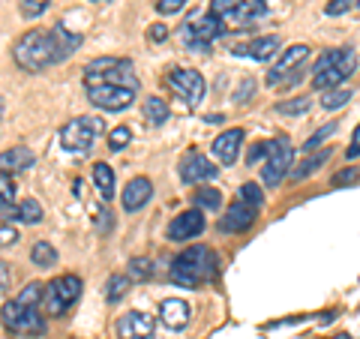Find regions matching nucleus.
<instances>
[{
  "label": "nucleus",
  "mask_w": 360,
  "mask_h": 339,
  "mask_svg": "<svg viewBox=\"0 0 360 339\" xmlns=\"http://www.w3.org/2000/svg\"><path fill=\"white\" fill-rule=\"evenodd\" d=\"M153 198V184L148 177H132L127 189H123V210L127 213H135V210H141L148 201Z\"/></svg>",
  "instance_id": "20"
},
{
  "label": "nucleus",
  "mask_w": 360,
  "mask_h": 339,
  "mask_svg": "<svg viewBox=\"0 0 360 339\" xmlns=\"http://www.w3.org/2000/svg\"><path fill=\"white\" fill-rule=\"evenodd\" d=\"M99 84H117V87L139 90V75L132 70V60H127V58L90 60L84 70V87H99Z\"/></svg>",
  "instance_id": "5"
},
{
  "label": "nucleus",
  "mask_w": 360,
  "mask_h": 339,
  "mask_svg": "<svg viewBox=\"0 0 360 339\" xmlns=\"http://www.w3.org/2000/svg\"><path fill=\"white\" fill-rule=\"evenodd\" d=\"M129 286H132V279L123 276V274L108 276V282H105V300H108V303L123 300V298H127V291H129Z\"/></svg>",
  "instance_id": "28"
},
{
  "label": "nucleus",
  "mask_w": 360,
  "mask_h": 339,
  "mask_svg": "<svg viewBox=\"0 0 360 339\" xmlns=\"http://www.w3.org/2000/svg\"><path fill=\"white\" fill-rule=\"evenodd\" d=\"M148 39H153V42L168 39V27H165V25H153V27L148 30Z\"/></svg>",
  "instance_id": "45"
},
{
  "label": "nucleus",
  "mask_w": 360,
  "mask_h": 339,
  "mask_svg": "<svg viewBox=\"0 0 360 339\" xmlns=\"http://www.w3.org/2000/svg\"><path fill=\"white\" fill-rule=\"evenodd\" d=\"M276 49H279L276 37H258V39L246 42V45H238L234 54H238V58H252V60H270L276 54Z\"/></svg>",
  "instance_id": "22"
},
{
  "label": "nucleus",
  "mask_w": 360,
  "mask_h": 339,
  "mask_svg": "<svg viewBox=\"0 0 360 339\" xmlns=\"http://www.w3.org/2000/svg\"><path fill=\"white\" fill-rule=\"evenodd\" d=\"M99 132H103V123L96 117H75L60 129V148L70 153H87Z\"/></svg>",
  "instance_id": "10"
},
{
  "label": "nucleus",
  "mask_w": 360,
  "mask_h": 339,
  "mask_svg": "<svg viewBox=\"0 0 360 339\" xmlns=\"http://www.w3.org/2000/svg\"><path fill=\"white\" fill-rule=\"evenodd\" d=\"M30 262L37 267H42V270H49V267L58 264V250H54L49 241H37L33 250H30Z\"/></svg>",
  "instance_id": "26"
},
{
  "label": "nucleus",
  "mask_w": 360,
  "mask_h": 339,
  "mask_svg": "<svg viewBox=\"0 0 360 339\" xmlns=\"http://www.w3.org/2000/svg\"><path fill=\"white\" fill-rule=\"evenodd\" d=\"M78 298H82V279L75 274H66V276L51 279L49 286L42 288V309H45V315L58 319V315L70 312L75 307Z\"/></svg>",
  "instance_id": "7"
},
{
  "label": "nucleus",
  "mask_w": 360,
  "mask_h": 339,
  "mask_svg": "<svg viewBox=\"0 0 360 339\" xmlns=\"http://www.w3.org/2000/svg\"><path fill=\"white\" fill-rule=\"evenodd\" d=\"M94 4H105V0H94Z\"/></svg>",
  "instance_id": "48"
},
{
  "label": "nucleus",
  "mask_w": 360,
  "mask_h": 339,
  "mask_svg": "<svg viewBox=\"0 0 360 339\" xmlns=\"http://www.w3.org/2000/svg\"><path fill=\"white\" fill-rule=\"evenodd\" d=\"M4 108H6V103H4V99H0V115H4Z\"/></svg>",
  "instance_id": "47"
},
{
  "label": "nucleus",
  "mask_w": 360,
  "mask_h": 339,
  "mask_svg": "<svg viewBox=\"0 0 360 339\" xmlns=\"http://www.w3.org/2000/svg\"><path fill=\"white\" fill-rule=\"evenodd\" d=\"M37 162V153L25 144H15V148H9L0 153V174H18V172H27Z\"/></svg>",
  "instance_id": "21"
},
{
  "label": "nucleus",
  "mask_w": 360,
  "mask_h": 339,
  "mask_svg": "<svg viewBox=\"0 0 360 339\" xmlns=\"http://www.w3.org/2000/svg\"><path fill=\"white\" fill-rule=\"evenodd\" d=\"M333 132H336V123H328V127L315 129L309 139H307V144H303V151H319V148H321V141H328Z\"/></svg>",
  "instance_id": "33"
},
{
  "label": "nucleus",
  "mask_w": 360,
  "mask_h": 339,
  "mask_svg": "<svg viewBox=\"0 0 360 339\" xmlns=\"http://www.w3.org/2000/svg\"><path fill=\"white\" fill-rule=\"evenodd\" d=\"M186 6V0H156V13L160 15H174Z\"/></svg>",
  "instance_id": "38"
},
{
  "label": "nucleus",
  "mask_w": 360,
  "mask_h": 339,
  "mask_svg": "<svg viewBox=\"0 0 360 339\" xmlns=\"http://www.w3.org/2000/svg\"><path fill=\"white\" fill-rule=\"evenodd\" d=\"M264 156H267V141H262V144H252V148H250V153H246V165H258V162H262L264 160Z\"/></svg>",
  "instance_id": "41"
},
{
  "label": "nucleus",
  "mask_w": 360,
  "mask_h": 339,
  "mask_svg": "<svg viewBox=\"0 0 360 339\" xmlns=\"http://www.w3.org/2000/svg\"><path fill=\"white\" fill-rule=\"evenodd\" d=\"M357 70V54L352 45H342V49H330L324 51L312 66V87L315 90H333L342 82L354 75Z\"/></svg>",
  "instance_id": "4"
},
{
  "label": "nucleus",
  "mask_w": 360,
  "mask_h": 339,
  "mask_svg": "<svg viewBox=\"0 0 360 339\" xmlns=\"http://www.w3.org/2000/svg\"><path fill=\"white\" fill-rule=\"evenodd\" d=\"M180 180L184 184H205V180H213L219 174V168L213 165L205 153H198V151H189L184 160H180Z\"/></svg>",
  "instance_id": "14"
},
{
  "label": "nucleus",
  "mask_w": 360,
  "mask_h": 339,
  "mask_svg": "<svg viewBox=\"0 0 360 339\" xmlns=\"http://www.w3.org/2000/svg\"><path fill=\"white\" fill-rule=\"evenodd\" d=\"M193 201H195V207H198V210H217V207L222 205V196H219V189L205 186V189H198V192H195Z\"/></svg>",
  "instance_id": "30"
},
{
  "label": "nucleus",
  "mask_w": 360,
  "mask_h": 339,
  "mask_svg": "<svg viewBox=\"0 0 360 339\" xmlns=\"http://www.w3.org/2000/svg\"><path fill=\"white\" fill-rule=\"evenodd\" d=\"M258 219V207L252 205H246V201H234V205L229 207V213L219 219V231L225 234H243V231H250L252 225Z\"/></svg>",
  "instance_id": "15"
},
{
  "label": "nucleus",
  "mask_w": 360,
  "mask_h": 339,
  "mask_svg": "<svg viewBox=\"0 0 360 339\" xmlns=\"http://www.w3.org/2000/svg\"><path fill=\"white\" fill-rule=\"evenodd\" d=\"M240 144H243V129H225L222 135H217V141H213V156H217L222 165H234L238 162V153H240Z\"/></svg>",
  "instance_id": "19"
},
{
  "label": "nucleus",
  "mask_w": 360,
  "mask_h": 339,
  "mask_svg": "<svg viewBox=\"0 0 360 339\" xmlns=\"http://www.w3.org/2000/svg\"><path fill=\"white\" fill-rule=\"evenodd\" d=\"M225 33V27L219 25L217 15L210 13H195L186 18V25L180 27V39L189 51H210V45L217 42Z\"/></svg>",
  "instance_id": "8"
},
{
  "label": "nucleus",
  "mask_w": 360,
  "mask_h": 339,
  "mask_svg": "<svg viewBox=\"0 0 360 339\" xmlns=\"http://www.w3.org/2000/svg\"><path fill=\"white\" fill-rule=\"evenodd\" d=\"M9 222H25V225L42 222V205L37 198H25L18 207H13V213H9Z\"/></svg>",
  "instance_id": "23"
},
{
  "label": "nucleus",
  "mask_w": 360,
  "mask_h": 339,
  "mask_svg": "<svg viewBox=\"0 0 360 339\" xmlns=\"http://www.w3.org/2000/svg\"><path fill=\"white\" fill-rule=\"evenodd\" d=\"M328 160H330V148H324V151H319V153H312L309 160H303L297 168H291V172H288V177L295 180V184H297V180H307L309 174H315V172H319V168H321L324 162H328Z\"/></svg>",
  "instance_id": "24"
},
{
  "label": "nucleus",
  "mask_w": 360,
  "mask_h": 339,
  "mask_svg": "<svg viewBox=\"0 0 360 339\" xmlns=\"http://www.w3.org/2000/svg\"><path fill=\"white\" fill-rule=\"evenodd\" d=\"M357 6H360V0H357Z\"/></svg>",
  "instance_id": "49"
},
{
  "label": "nucleus",
  "mask_w": 360,
  "mask_h": 339,
  "mask_svg": "<svg viewBox=\"0 0 360 339\" xmlns=\"http://www.w3.org/2000/svg\"><path fill=\"white\" fill-rule=\"evenodd\" d=\"M250 94H255V78H246V82L238 87V94H234V103H238V105L250 103Z\"/></svg>",
  "instance_id": "40"
},
{
  "label": "nucleus",
  "mask_w": 360,
  "mask_h": 339,
  "mask_svg": "<svg viewBox=\"0 0 360 339\" xmlns=\"http://www.w3.org/2000/svg\"><path fill=\"white\" fill-rule=\"evenodd\" d=\"M168 115H172V111H168V103L162 96H148L144 99V120H150L153 127H162V123L168 120Z\"/></svg>",
  "instance_id": "27"
},
{
  "label": "nucleus",
  "mask_w": 360,
  "mask_h": 339,
  "mask_svg": "<svg viewBox=\"0 0 360 339\" xmlns=\"http://www.w3.org/2000/svg\"><path fill=\"white\" fill-rule=\"evenodd\" d=\"M357 177H360V172H357V168H345V172H340V174H336V177L330 180V186H333V189L348 186V184H354Z\"/></svg>",
  "instance_id": "39"
},
{
  "label": "nucleus",
  "mask_w": 360,
  "mask_h": 339,
  "mask_svg": "<svg viewBox=\"0 0 360 339\" xmlns=\"http://www.w3.org/2000/svg\"><path fill=\"white\" fill-rule=\"evenodd\" d=\"M291 162H295V148L288 144V139H276V141H267V156H264V168H262V177H264V186L267 189H276L291 172Z\"/></svg>",
  "instance_id": "9"
},
{
  "label": "nucleus",
  "mask_w": 360,
  "mask_h": 339,
  "mask_svg": "<svg viewBox=\"0 0 360 339\" xmlns=\"http://www.w3.org/2000/svg\"><path fill=\"white\" fill-rule=\"evenodd\" d=\"M94 184H96L99 196H103L105 201L115 198V172H111L108 162H96L94 165Z\"/></svg>",
  "instance_id": "25"
},
{
  "label": "nucleus",
  "mask_w": 360,
  "mask_h": 339,
  "mask_svg": "<svg viewBox=\"0 0 360 339\" xmlns=\"http://www.w3.org/2000/svg\"><path fill=\"white\" fill-rule=\"evenodd\" d=\"M201 231H205V213H201L198 207L195 210H186L180 213V217L172 219V225H168V241H193V237H198Z\"/></svg>",
  "instance_id": "17"
},
{
  "label": "nucleus",
  "mask_w": 360,
  "mask_h": 339,
  "mask_svg": "<svg viewBox=\"0 0 360 339\" xmlns=\"http://www.w3.org/2000/svg\"><path fill=\"white\" fill-rule=\"evenodd\" d=\"M276 111L279 115H303V111H309V99L307 96H295V99H288V103H279Z\"/></svg>",
  "instance_id": "35"
},
{
  "label": "nucleus",
  "mask_w": 360,
  "mask_h": 339,
  "mask_svg": "<svg viewBox=\"0 0 360 339\" xmlns=\"http://www.w3.org/2000/svg\"><path fill=\"white\" fill-rule=\"evenodd\" d=\"M156 331V321L150 312H127L123 319L117 321V336L120 339H153Z\"/></svg>",
  "instance_id": "16"
},
{
  "label": "nucleus",
  "mask_w": 360,
  "mask_h": 339,
  "mask_svg": "<svg viewBox=\"0 0 360 339\" xmlns=\"http://www.w3.org/2000/svg\"><path fill=\"white\" fill-rule=\"evenodd\" d=\"M165 82L189 108L201 105V99H205V94H207V84H205V78H201V72L186 70V66H184V70H172Z\"/></svg>",
  "instance_id": "12"
},
{
  "label": "nucleus",
  "mask_w": 360,
  "mask_h": 339,
  "mask_svg": "<svg viewBox=\"0 0 360 339\" xmlns=\"http://www.w3.org/2000/svg\"><path fill=\"white\" fill-rule=\"evenodd\" d=\"M238 198L246 201V205L258 207V210H262V205H264V196H262V189H258V184H243L240 192H238Z\"/></svg>",
  "instance_id": "32"
},
{
  "label": "nucleus",
  "mask_w": 360,
  "mask_h": 339,
  "mask_svg": "<svg viewBox=\"0 0 360 339\" xmlns=\"http://www.w3.org/2000/svg\"><path fill=\"white\" fill-rule=\"evenodd\" d=\"M210 15L219 18V25L229 27H246L255 18L267 13V0H210Z\"/></svg>",
  "instance_id": "6"
},
{
  "label": "nucleus",
  "mask_w": 360,
  "mask_h": 339,
  "mask_svg": "<svg viewBox=\"0 0 360 339\" xmlns=\"http://www.w3.org/2000/svg\"><path fill=\"white\" fill-rule=\"evenodd\" d=\"M360 156V127L354 129V135H352V148H348V160H357Z\"/></svg>",
  "instance_id": "46"
},
{
  "label": "nucleus",
  "mask_w": 360,
  "mask_h": 339,
  "mask_svg": "<svg viewBox=\"0 0 360 339\" xmlns=\"http://www.w3.org/2000/svg\"><path fill=\"white\" fill-rule=\"evenodd\" d=\"M342 339H348V336H342Z\"/></svg>",
  "instance_id": "50"
},
{
  "label": "nucleus",
  "mask_w": 360,
  "mask_h": 339,
  "mask_svg": "<svg viewBox=\"0 0 360 339\" xmlns=\"http://www.w3.org/2000/svg\"><path fill=\"white\" fill-rule=\"evenodd\" d=\"M189 319H193V309H189L186 300L168 298V300L160 303V321L168 327V331H184V327L189 324Z\"/></svg>",
  "instance_id": "18"
},
{
  "label": "nucleus",
  "mask_w": 360,
  "mask_h": 339,
  "mask_svg": "<svg viewBox=\"0 0 360 339\" xmlns=\"http://www.w3.org/2000/svg\"><path fill=\"white\" fill-rule=\"evenodd\" d=\"M352 90H345V87H333V90H324V96H321V108H328V111H336V108H342L352 103Z\"/></svg>",
  "instance_id": "29"
},
{
  "label": "nucleus",
  "mask_w": 360,
  "mask_h": 339,
  "mask_svg": "<svg viewBox=\"0 0 360 339\" xmlns=\"http://www.w3.org/2000/svg\"><path fill=\"white\" fill-rule=\"evenodd\" d=\"M153 276V262L150 258H132L129 262V279L132 282H144Z\"/></svg>",
  "instance_id": "31"
},
{
  "label": "nucleus",
  "mask_w": 360,
  "mask_h": 339,
  "mask_svg": "<svg viewBox=\"0 0 360 339\" xmlns=\"http://www.w3.org/2000/svg\"><path fill=\"white\" fill-rule=\"evenodd\" d=\"M15 241H18V231L13 229V222L4 225V229H0V246H9V243H15Z\"/></svg>",
  "instance_id": "43"
},
{
  "label": "nucleus",
  "mask_w": 360,
  "mask_h": 339,
  "mask_svg": "<svg viewBox=\"0 0 360 339\" xmlns=\"http://www.w3.org/2000/svg\"><path fill=\"white\" fill-rule=\"evenodd\" d=\"M82 45L78 33H70L63 25L51 30H27L15 45H13V58L25 72H42L49 66H58L63 60H70Z\"/></svg>",
  "instance_id": "1"
},
{
  "label": "nucleus",
  "mask_w": 360,
  "mask_h": 339,
  "mask_svg": "<svg viewBox=\"0 0 360 339\" xmlns=\"http://www.w3.org/2000/svg\"><path fill=\"white\" fill-rule=\"evenodd\" d=\"M352 6H354L352 0H330V4L324 6V13H328V15H342V13H348Z\"/></svg>",
  "instance_id": "42"
},
{
  "label": "nucleus",
  "mask_w": 360,
  "mask_h": 339,
  "mask_svg": "<svg viewBox=\"0 0 360 339\" xmlns=\"http://www.w3.org/2000/svg\"><path fill=\"white\" fill-rule=\"evenodd\" d=\"M15 198V180L13 174H0V207H9Z\"/></svg>",
  "instance_id": "37"
},
{
  "label": "nucleus",
  "mask_w": 360,
  "mask_h": 339,
  "mask_svg": "<svg viewBox=\"0 0 360 339\" xmlns=\"http://www.w3.org/2000/svg\"><path fill=\"white\" fill-rule=\"evenodd\" d=\"M9 282H13V270H9V264L0 262V295H6Z\"/></svg>",
  "instance_id": "44"
},
{
  "label": "nucleus",
  "mask_w": 360,
  "mask_h": 339,
  "mask_svg": "<svg viewBox=\"0 0 360 339\" xmlns=\"http://www.w3.org/2000/svg\"><path fill=\"white\" fill-rule=\"evenodd\" d=\"M307 58H309L307 45H291V49H285L283 54H279L276 66L267 72V84L270 87H285L291 82H297V75L303 70V63H307Z\"/></svg>",
  "instance_id": "11"
},
{
  "label": "nucleus",
  "mask_w": 360,
  "mask_h": 339,
  "mask_svg": "<svg viewBox=\"0 0 360 339\" xmlns=\"http://www.w3.org/2000/svg\"><path fill=\"white\" fill-rule=\"evenodd\" d=\"M42 288H45V286H39V282H30V286H25V288H21L18 295L4 307L0 319H4V327H6L9 333L27 336V339L45 336V319H42V312H39Z\"/></svg>",
  "instance_id": "2"
},
{
  "label": "nucleus",
  "mask_w": 360,
  "mask_h": 339,
  "mask_svg": "<svg viewBox=\"0 0 360 339\" xmlns=\"http://www.w3.org/2000/svg\"><path fill=\"white\" fill-rule=\"evenodd\" d=\"M129 141H132V132L127 127H115V129L108 132V148L111 151H123Z\"/></svg>",
  "instance_id": "36"
},
{
  "label": "nucleus",
  "mask_w": 360,
  "mask_h": 339,
  "mask_svg": "<svg viewBox=\"0 0 360 339\" xmlns=\"http://www.w3.org/2000/svg\"><path fill=\"white\" fill-rule=\"evenodd\" d=\"M18 6H21V15L25 18H39L45 9L51 6V0H18Z\"/></svg>",
  "instance_id": "34"
},
{
  "label": "nucleus",
  "mask_w": 360,
  "mask_h": 339,
  "mask_svg": "<svg viewBox=\"0 0 360 339\" xmlns=\"http://www.w3.org/2000/svg\"><path fill=\"white\" fill-rule=\"evenodd\" d=\"M217 270H219V262L210 246H189V250H184L172 262L168 276L180 288H201L205 282L217 279Z\"/></svg>",
  "instance_id": "3"
},
{
  "label": "nucleus",
  "mask_w": 360,
  "mask_h": 339,
  "mask_svg": "<svg viewBox=\"0 0 360 339\" xmlns=\"http://www.w3.org/2000/svg\"><path fill=\"white\" fill-rule=\"evenodd\" d=\"M139 90H129V87H117V84H99V87H87V99L94 103L96 108L103 111H123L132 105V99Z\"/></svg>",
  "instance_id": "13"
}]
</instances>
